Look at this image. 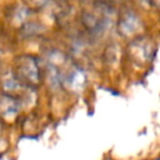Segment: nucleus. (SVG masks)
Instances as JSON below:
<instances>
[{"label": "nucleus", "instance_id": "4", "mask_svg": "<svg viewBox=\"0 0 160 160\" xmlns=\"http://www.w3.org/2000/svg\"><path fill=\"white\" fill-rule=\"evenodd\" d=\"M1 110L4 116H11L15 115L19 110V104L10 96H4L1 102Z\"/></svg>", "mask_w": 160, "mask_h": 160}, {"label": "nucleus", "instance_id": "1", "mask_svg": "<svg viewBox=\"0 0 160 160\" xmlns=\"http://www.w3.org/2000/svg\"><path fill=\"white\" fill-rule=\"evenodd\" d=\"M19 72L28 81L36 84L39 81V69L36 60L32 56L25 55L19 59Z\"/></svg>", "mask_w": 160, "mask_h": 160}, {"label": "nucleus", "instance_id": "2", "mask_svg": "<svg viewBox=\"0 0 160 160\" xmlns=\"http://www.w3.org/2000/svg\"><path fill=\"white\" fill-rule=\"evenodd\" d=\"M140 28H141V21H140L139 18H138L135 14H132V12L125 14V15L121 18L120 22H119V31H120L122 35H125V36L132 35V34L138 32V31L140 30Z\"/></svg>", "mask_w": 160, "mask_h": 160}, {"label": "nucleus", "instance_id": "3", "mask_svg": "<svg viewBox=\"0 0 160 160\" xmlns=\"http://www.w3.org/2000/svg\"><path fill=\"white\" fill-rule=\"evenodd\" d=\"M64 82H65V85H66L71 91L78 92V91H81L82 88L85 86V84H86V75H85V72H84L81 69L75 68V69L66 76V79H65Z\"/></svg>", "mask_w": 160, "mask_h": 160}, {"label": "nucleus", "instance_id": "5", "mask_svg": "<svg viewBox=\"0 0 160 160\" xmlns=\"http://www.w3.org/2000/svg\"><path fill=\"white\" fill-rule=\"evenodd\" d=\"M18 85H19V82H18V80L14 76H8V79L4 81V88L6 90H10V91L15 90L18 88Z\"/></svg>", "mask_w": 160, "mask_h": 160}]
</instances>
